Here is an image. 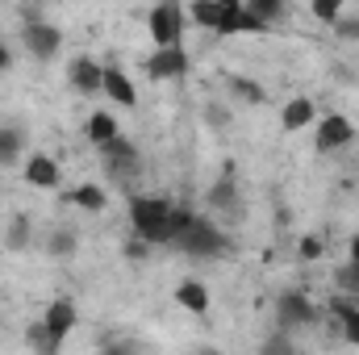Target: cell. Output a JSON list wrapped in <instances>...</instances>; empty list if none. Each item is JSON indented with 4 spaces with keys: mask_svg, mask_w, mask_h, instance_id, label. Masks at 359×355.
I'll return each instance as SVG.
<instances>
[{
    "mask_svg": "<svg viewBox=\"0 0 359 355\" xmlns=\"http://www.w3.org/2000/svg\"><path fill=\"white\" fill-rule=\"evenodd\" d=\"M172 217H176V205L168 196H130V226H134V239L142 243H172Z\"/></svg>",
    "mask_w": 359,
    "mask_h": 355,
    "instance_id": "6da1fadb",
    "label": "cell"
},
{
    "mask_svg": "<svg viewBox=\"0 0 359 355\" xmlns=\"http://www.w3.org/2000/svg\"><path fill=\"white\" fill-rule=\"evenodd\" d=\"M184 255H192V260H217V255H226L230 251V243L222 239V230H213L209 222H201V217H192L184 230L176 234V243Z\"/></svg>",
    "mask_w": 359,
    "mask_h": 355,
    "instance_id": "7a4b0ae2",
    "label": "cell"
},
{
    "mask_svg": "<svg viewBox=\"0 0 359 355\" xmlns=\"http://www.w3.org/2000/svg\"><path fill=\"white\" fill-rule=\"evenodd\" d=\"M147 29H151V38L159 42V51H168V46H180V38H184V29H188V8H180V4H155L151 13H147Z\"/></svg>",
    "mask_w": 359,
    "mask_h": 355,
    "instance_id": "3957f363",
    "label": "cell"
},
{
    "mask_svg": "<svg viewBox=\"0 0 359 355\" xmlns=\"http://www.w3.org/2000/svg\"><path fill=\"white\" fill-rule=\"evenodd\" d=\"M318 322V309H313V301L309 297H301V293H284L280 301H276V330H301V326H313Z\"/></svg>",
    "mask_w": 359,
    "mask_h": 355,
    "instance_id": "277c9868",
    "label": "cell"
},
{
    "mask_svg": "<svg viewBox=\"0 0 359 355\" xmlns=\"http://www.w3.org/2000/svg\"><path fill=\"white\" fill-rule=\"evenodd\" d=\"M21 42H25V51H29L38 63H46V59H55V55H59L63 34H59V25H50V21H29V25H25V34H21Z\"/></svg>",
    "mask_w": 359,
    "mask_h": 355,
    "instance_id": "5b68a950",
    "label": "cell"
},
{
    "mask_svg": "<svg viewBox=\"0 0 359 355\" xmlns=\"http://www.w3.org/2000/svg\"><path fill=\"white\" fill-rule=\"evenodd\" d=\"M76 322H80V314H76V305H72L67 297L50 301V309H46V318H42L46 343H50V347H63V339H67V335L76 330Z\"/></svg>",
    "mask_w": 359,
    "mask_h": 355,
    "instance_id": "8992f818",
    "label": "cell"
},
{
    "mask_svg": "<svg viewBox=\"0 0 359 355\" xmlns=\"http://www.w3.org/2000/svg\"><path fill=\"white\" fill-rule=\"evenodd\" d=\"M100 155H104V172L113 180H134L138 176V151H134L126 138H113L109 147H100Z\"/></svg>",
    "mask_w": 359,
    "mask_h": 355,
    "instance_id": "52a82bcc",
    "label": "cell"
},
{
    "mask_svg": "<svg viewBox=\"0 0 359 355\" xmlns=\"http://www.w3.org/2000/svg\"><path fill=\"white\" fill-rule=\"evenodd\" d=\"M351 138H355V126H351L343 113H330V117H322V121H318L313 147H318V151H339V147H347Z\"/></svg>",
    "mask_w": 359,
    "mask_h": 355,
    "instance_id": "ba28073f",
    "label": "cell"
},
{
    "mask_svg": "<svg viewBox=\"0 0 359 355\" xmlns=\"http://www.w3.org/2000/svg\"><path fill=\"white\" fill-rule=\"evenodd\" d=\"M188 72V51L184 46H168V51H155L147 59V76L151 80H180Z\"/></svg>",
    "mask_w": 359,
    "mask_h": 355,
    "instance_id": "9c48e42d",
    "label": "cell"
},
{
    "mask_svg": "<svg viewBox=\"0 0 359 355\" xmlns=\"http://www.w3.org/2000/svg\"><path fill=\"white\" fill-rule=\"evenodd\" d=\"M67 80H72V88H80V92H100L104 88V67L96 59H88V55H80V59H72Z\"/></svg>",
    "mask_w": 359,
    "mask_h": 355,
    "instance_id": "30bf717a",
    "label": "cell"
},
{
    "mask_svg": "<svg viewBox=\"0 0 359 355\" xmlns=\"http://www.w3.org/2000/svg\"><path fill=\"white\" fill-rule=\"evenodd\" d=\"M330 314L339 318V326H343V335H347V343L351 347H359V305L351 301V297H330Z\"/></svg>",
    "mask_w": 359,
    "mask_h": 355,
    "instance_id": "8fae6325",
    "label": "cell"
},
{
    "mask_svg": "<svg viewBox=\"0 0 359 355\" xmlns=\"http://www.w3.org/2000/svg\"><path fill=\"white\" fill-rule=\"evenodd\" d=\"M100 92H109L121 109H134V105H138V92H134L130 76H126L121 67H104V88H100Z\"/></svg>",
    "mask_w": 359,
    "mask_h": 355,
    "instance_id": "7c38bea8",
    "label": "cell"
},
{
    "mask_svg": "<svg viewBox=\"0 0 359 355\" xmlns=\"http://www.w3.org/2000/svg\"><path fill=\"white\" fill-rule=\"evenodd\" d=\"M176 301L188 309V314H209V288L201 284V280H180L176 284Z\"/></svg>",
    "mask_w": 359,
    "mask_h": 355,
    "instance_id": "4fadbf2b",
    "label": "cell"
},
{
    "mask_svg": "<svg viewBox=\"0 0 359 355\" xmlns=\"http://www.w3.org/2000/svg\"><path fill=\"white\" fill-rule=\"evenodd\" d=\"M280 126H284L288 134H297V130L313 126V100H305V96H292V100L284 105V113H280Z\"/></svg>",
    "mask_w": 359,
    "mask_h": 355,
    "instance_id": "5bb4252c",
    "label": "cell"
},
{
    "mask_svg": "<svg viewBox=\"0 0 359 355\" xmlns=\"http://www.w3.org/2000/svg\"><path fill=\"white\" fill-rule=\"evenodd\" d=\"M234 201H238V184H234V163H226V172L222 180L209 188V205L213 209H226V213H234Z\"/></svg>",
    "mask_w": 359,
    "mask_h": 355,
    "instance_id": "9a60e30c",
    "label": "cell"
},
{
    "mask_svg": "<svg viewBox=\"0 0 359 355\" xmlns=\"http://www.w3.org/2000/svg\"><path fill=\"white\" fill-rule=\"evenodd\" d=\"M25 180H29L34 188H55V184H59V163L46 159V155H29V163H25Z\"/></svg>",
    "mask_w": 359,
    "mask_h": 355,
    "instance_id": "2e32d148",
    "label": "cell"
},
{
    "mask_svg": "<svg viewBox=\"0 0 359 355\" xmlns=\"http://www.w3.org/2000/svg\"><path fill=\"white\" fill-rule=\"evenodd\" d=\"M88 138L96 142V147H109L113 138H121L117 117H113V113H92V117H88Z\"/></svg>",
    "mask_w": 359,
    "mask_h": 355,
    "instance_id": "e0dca14e",
    "label": "cell"
},
{
    "mask_svg": "<svg viewBox=\"0 0 359 355\" xmlns=\"http://www.w3.org/2000/svg\"><path fill=\"white\" fill-rule=\"evenodd\" d=\"M226 88H230L234 100H247V105H264V100H268L264 84H255V80H247V76H230V80H226Z\"/></svg>",
    "mask_w": 359,
    "mask_h": 355,
    "instance_id": "ac0fdd59",
    "label": "cell"
},
{
    "mask_svg": "<svg viewBox=\"0 0 359 355\" xmlns=\"http://www.w3.org/2000/svg\"><path fill=\"white\" fill-rule=\"evenodd\" d=\"M188 21H196V25H205V29L217 34V25H222V0H196L188 8Z\"/></svg>",
    "mask_w": 359,
    "mask_h": 355,
    "instance_id": "d6986e66",
    "label": "cell"
},
{
    "mask_svg": "<svg viewBox=\"0 0 359 355\" xmlns=\"http://www.w3.org/2000/svg\"><path fill=\"white\" fill-rule=\"evenodd\" d=\"M67 201H72V205H80V209H88V213H100L109 196H104V188H100V184H80L76 192H67Z\"/></svg>",
    "mask_w": 359,
    "mask_h": 355,
    "instance_id": "ffe728a7",
    "label": "cell"
},
{
    "mask_svg": "<svg viewBox=\"0 0 359 355\" xmlns=\"http://www.w3.org/2000/svg\"><path fill=\"white\" fill-rule=\"evenodd\" d=\"M76 247H80V239H76V230H55V234L46 239V251H50V255H59V260H67V255H76Z\"/></svg>",
    "mask_w": 359,
    "mask_h": 355,
    "instance_id": "44dd1931",
    "label": "cell"
},
{
    "mask_svg": "<svg viewBox=\"0 0 359 355\" xmlns=\"http://www.w3.org/2000/svg\"><path fill=\"white\" fill-rule=\"evenodd\" d=\"M259 355H301V347L292 343V335H288V330H276V335H268V339H264Z\"/></svg>",
    "mask_w": 359,
    "mask_h": 355,
    "instance_id": "7402d4cb",
    "label": "cell"
},
{
    "mask_svg": "<svg viewBox=\"0 0 359 355\" xmlns=\"http://www.w3.org/2000/svg\"><path fill=\"white\" fill-rule=\"evenodd\" d=\"M17 155H21V134L0 126V163L8 168V163H17Z\"/></svg>",
    "mask_w": 359,
    "mask_h": 355,
    "instance_id": "603a6c76",
    "label": "cell"
},
{
    "mask_svg": "<svg viewBox=\"0 0 359 355\" xmlns=\"http://www.w3.org/2000/svg\"><path fill=\"white\" fill-rule=\"evenodd\" d=\"M334 284H339V293H347V297H359V267H355V264L334 267Z\"/></svg>",
    "mask_w": 359,
    "mask_h": 355,
    "instance_id": "cb8c5ba5",
    "label": "cell"
},
{
    "mask_svg": "<svg viewBox=\"0 0 359 355\" xmlns=\"http://www.w3.org/2000/svg\"><path fill=\"white\" fill-rule=\"evenodd\" d=\"M247 8H251V13H255L264 25H271V21L284 13V4H280V0H247Z\"/></svg>",
    "mask_w": 359,
    "mask_h": 355,
    "instance_id": "d4e9b609",
    "label": "cell"
},
{
    "mask_svg": "<svg viewBox=\"0 0 359 355\" xmlns=\"http://www.w3.org/2000/svg\"><path fill=\"white\" fill-rule=\"evenodd\" d=\"M13 251H21L25 243H29V217H13V226H8V239H4Z\"/></svg>",
    "mask_w": 359,
    "mask_h": 355,
    "instance_id": "484cf974",
    "label": "cell"
},
{
    "mask_svg": "<svg viewBox=\"0 0 359 355\" xmlns=\"http://www.w3.org/2000/svg\"><path fill=\"white\" fill-rule=\"evenodd\" d=\"M313 17H318V21H330V25H339V17H343V4H339V0H313Z\"/></svg>",
    "mask_w": 359,
    "mask_h": 355,
    "instance_id": "4316f807",
    "label": "cell"
},
{
    "mask_svg": "<svg viewBox=\"0 0 359 355\" xmlns=\"http://www.w3.org/2000/svg\"><path fill=\"white\" fill-rule=\"evenodd\" d=\"M201 117H205V126H213V130H226V126H230V109H226V105H217V100H213V105H205V113H201Z\"/></svg>",
    "mask_w": 359,
    "mask_h": 355,
    "instance_id": "83f0119b",
    "label": "cell"
},
{
    "mask_svg": "<svg viewBox=\"0 0 359 355\" xmlns=\"http://www.w3.org/2000/svg\"><path fill=\"white\" fill-rule=\"evenodd\" d=\"M104 355H142V347L134 339H113V343H104Z\"/></svg>",
    "mask_w": 359,
    "mask_h": 355,
    "instance_id": "f1b7e54d",
    "label": "cell"
},
{
    "mask_svg": "<svg viewBox=\"0 0 359 355\" xmlns=\"http://www.w3.org/2000/svg\"><path fill=\"white\" fill-rule=\"evenodd\" d=\"M126 255H130V260H147V255H151V243H142V239H130V243H126Z\"/></svg>",
    "mask_w": 359,
    "mask_h": 355,
    "instance_id": "f546056e",
    "label": "cell"
},
{
    "mask_svg": "<svg viewBox=\"0 0 359 355\" xmlns=\"http://www.w3.org/2000/svg\"><path fill=\"white\" fill-rule=\"evenodd\" d=\"M343 38H355L359 42V17H339V25H334Z\"/></svg>",
    "mask_w": 359,
    "mask_h": 355,
    "instance_id": "4dcf8cb0",
    "label": "cell"
},
{
    "mask_svg": "<svg viewBox=\"0 0 359 355\" xmlns=\"http://www.w3.org/2000/svg\"><path fill=\"white\" fill-rule=\"evenodd\" d=\"M322 255V239H301V260H318Z\"/></svg>",
    "mask_w": 359,
    "mask_h": 355,
    "instance_id": "1f68e13d",
    "label": "cell"
},
{
    "mask_svg": "<svg viewBox=\"0 0 359 355\" xmlns=\"http://www.w3.org/2000/svg\"><path fill=\"white\" fill-rule=\"evenodd\" d=\"M13 67V51L8 46H0V72H8Z\"/></svg>",
    "mask_w": 359,
    "mask_h": 355,
    "instance_id": "d6a6232c",
    "label": "cell"
},
{
    "mask_svg": "<svg viewBox=\"0 0 359 355\" xmlns=\"http://www.w3.org/2000/svg\"><path fill=\"white\" fill-rule=\"evenodd\" d=\"M351 264L359 267V234H355V239H351Z\"/></svg>",
    "mask_w": 359,
    "mask_h": 355,
    "instance_id": "836d02e7",
    "label": "cell"
},
{
    "mask_svg": "<svg viewBox=\"0 0 359 355\" xmlns=\"http://www.w3.org/2000/svg\"><path fill=\"white\" fill-rule=\"evenodd\" d=\"M209 355H222V351H209Z\"/></svg>",
    "mask_w": 359,
    "mask_h": 355,
    "instance_id": "e575fe53",
    "label": "cell"
}]
</instances>
